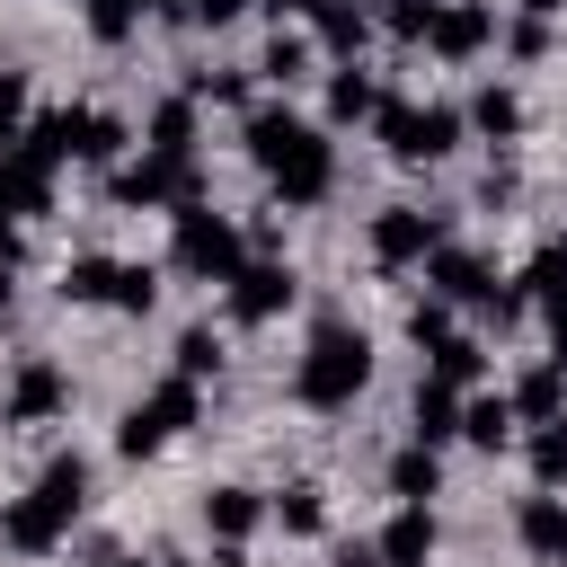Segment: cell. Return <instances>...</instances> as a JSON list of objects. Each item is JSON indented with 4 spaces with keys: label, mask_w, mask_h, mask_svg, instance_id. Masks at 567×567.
Returning a JSON list of instances; mask_svg holds the SVG:
<instances>
[{
    "label": "cell",
    "mask_w": 567,
    "mask_h": 567,
    "mask_svg": "<svg viewBox=\"0 0 567 567\" xmlns=\"http://www.w3.org/2000/svg\"><path fill=\"white\" fill-rule=\"evenodd\" d=\"M239 142H248V159L275 177L284 204H319V195L337 186V151H328V133L301 124V115H284V106H257Z\"/></svg>",
    "instance_id": "obj_1"
},
{
    "label": "cell",
    "mask_w": 567,
    "mask_h": 567,
    "mask_svg": "<svg viewBox=\"0 0 567 567\" xmlns=\"http://www.w3.org/2000/svg\"><path fill=\"white\" fill-rule=\"evenodd\" d=\"M372 381V337L346 328V319H319L301 363H292V399L301 408H354V390Z\"/></svg>",
    "instance_id": "obj_2"
},
{
    "label": "cell",
    "mask_w": 567,
    "mask_h": 567,
    "mask_svg": "<svg viewBox=\"0 0 567 567\" xmlns=\"http://www.w3.org/2000/svg\"><path fill=\"white\" fill-rule=\"evenodd\" d=\"M168 257H177V275H195V284H230V275L248 266V239H239L221 213L186 204V213H177V239H168Z\"/></svg>",
    "instance_id": "obj_3"
},
{
    "label": "cell",
    "mask_w": 567,
    "mask_h": 567,
    "mask_svg": "<svg viewBox=\"0 0 567 567\" xmlns=\"http://www.w3.org/2000/svg\"><path fill=\"white\" fill-rule=\"evenodd\" d=\"M461 106H408V97H381L372 106V133L390 142V159H443L452 142H461Z\"/></svg>",
    "instance_id": "obj_4"
},
{
    "label": "cell",
    "mask_w": 567,
    "mask_h": 567,
    "mask_svg": "<svg viewBox=\"0 0 567 567\" xmlns=\"http://www.w3.org/2000/svg\"><path fill=\"white\" fill-rule=\"evenodd\" d=\"M195 408H204V399H195V381H186V372H168V381H159L151 399H133V408H124L115 443H124V452L142 461V452H159L168 434H186V425H195Z\"/></svg>",
    "instance_id": "obj_5"
},
{
    "label": "cell",
    "mask_w": 567,
    "mask_h": 567,
    "mask_svg": "<svg viewBox=\"0 0 567 567\" xmlns=\"http://www.w3.org/2000/svg\"><path fill=\"white\" fill-rule=\"evenodd\" d=\"M106 195H115V204H142V213H151V204L186 213V204H204V168H195V159H151V151H142L133 168L106 177Z\"/></svg>",
    "instance_id": "obj_6"
},
{
    "label": "cell",
    "mask_w": 567,
    "mask_h": 567,
    "mask_svg": "<svg viewBox=\"0 0 567 567\" xmlns=\"http://www.w3.org/2000/svg\"><path fill=\"white\" fill-rule=\"evenodd\" d=\"M292 292H301V284H292V266L248 257V266L230 275V319H239V328H266V319H284V310H292Z\"/></svg>",
    "instance_id": "obj_7"
},
{
    "label": "cell",
    "mask_w": 567,
    "mask_h": 567,
    "mask_svg": "<svg viewBox=\"0 0 567 567\" xmlns=\"http://www.w3.org/2000/svg\"><path fill=\"white\" fill-rule=\"evenodd\" d=\"M62 408H71V372H62V363H44V354H27V363L9 372L0 416H9V425H44V416H62Z\"/></svg>",
    "instance_id": "obj_8"
},
{
    "label": "cell",
    "mask_w": 567,
    "mask_h": 567,
    "mask_svg": "<svg viewBox=\"0 0 567 567\" xmlns=\"http://www.w3.org/2000/svg\"><path fill=\"white\" fill-rule=\"evenodd\" d=\"M443 248V230H434V213H416V204H390L381 221H372V257L381 266H425Z\"/></svg>",
    "instance_id": "obj_9"
},
{
    "label": "cell",
    "mask_w": 567,
    "mask_h": 567,
    "mask_svg": "<svg viewBox=\"0 0 567 567\" xmlns=\"http://www.w3.org/2000/svg\"><path fill=\"white\" fill-rule=\"evenodd\" d=\"M425 284H434V301H470V310L496 301V275H487V257H470V248H434V257H425Z\"/></svg>",
    "instance_id": "obj_10"
},
{
    "label": "cell",
    "mask_w": 567,
    "mask_h": 567,
    "mask_svg": "<svg viewBox=\"0 0 567 567\" xmlns=\"http://www.w3.org/2000/svg\"><path fill=\"white\" fill-rule=\"evenodd\" d=\"M487 35H496V18H487L478 0H443V9H434V35H425V44H434L443 62H470V53L487 44Z\"/></svg>",
    "instance_id": "obj_11"
},
{
    "label": "cell",
    "mask_w": 567,
    "mask_h": 567,
    "mask_svg": "<svg viewBox=\"0 0 567 567\" xmlns=\"http://www.w3.org/2000/svg\"><path fill=\"white\" fill-rule=\"evenodd\" d=\"M514 532H523V549L532 558H549V567H567V496H523V514H514Z\"/></svg>",
    "instance_id": "obj_12"
},
{
    "label": "cell",
    "mask_w": 567,
    "mask_h": 567,
    "mask_svg": "<svg viewBox=\"0 0 567 567\" xmlns=\"http://www.w3.org/2000/svg\"><path fill=\"white\" fill-rule=\"evenodd\" d=\"M62 532H71V523H62V514H53V505H44L35 487H27V496H18L9 514H0V540H9V549H27V558H44V549H53Z\"/></svg>",
    "instance_id": "obj_13"
},
{
    "label": "cell",
    "mask_w": 567,
    "mask_h": 567,
    "mask_svg": "<svg viewBox=\"0 0 567 567\" xmlns=\"http://www.w3.org/2000/svg\"><path fill=\"white\" fill-rule=\"evenodd\" d=\"M372 549H381V567H425V558H434V514H425V505H399Z\"/></svg>",
    "instance_id": "obj_14"
},
{
    "label": "cell",
    "mask_w": 567,
    "mask_h": 567,
    "mask_svg": "<svg viewBox=\"0 0 567 567\" xmlns=\"http://www.w3.org/2000/svg\"><path fill=\"white\" fill-rule=\"evenodd\" d=\"M0 204L9 213H53V168L27 151H0Z\"/></svg>",
    "instance_id": "obj_15"
},
{
    "label": "cell",
    "mask_w": 567,
    "mask_h": 567,
    "mask_svg": "<svg viewBox=\"0 0 567 567\" xmlns=\"http://www.w3.org/2000/svg\"><path fill=\"white\" fill-rule=\"evenodd\" d=\"M443 434H461V390H443V381H416L408 443H443Z\"/></svg>",
    "instance_id": "obj_16"
},
{
    "label": "cell",
    "mask_w": 567,
    "mask_h": 567,
    "mask_svg": "<svg viewBox=\"0 0 567 567\" xmlns=\"http://www.w3.org/2000/svg\"><path fill=\"white\" fill-rule=\"evenodd\" d=\"M35 496H44V505H53L62 523H71V514L89 505V461H80V452H53V461L35 470Z\"/></svg>",
    "instance_id": "obj_17"
},
{
    "label": "cell",
    "mask_w": 567,
    "mask_h": 567,
    "mask_svg": "<svg viewBox=\"0 0 567 567\" xmlns=\"http://www.w3.org/2000/svg\"><path fill=\"white\" fill-rule=\"evenodd\" d=\"M443 487V461H434V443H408V452H390V496L399 505H425Z\"/></svg>",
    "instance_id": "obj_18"
},
{
    "label": "cell",
    "mask_w": 567,
    "mask_h": 567,
    "mask_svg": "<svg viewBox=\"0 0 567 567\" xmlns=\"http://www.w3.org/2000/svg\"><path fill=\"white\" fill-rule=\"evenodd\" d=\"M204 523H213L221 540H248V532L266 523V496H257V487H213V496H204Z\"/></svg>",
    "instance_id": "obj_19"
},
{
    "label": "cell",
    "mask_w": 567,
    "mask_h": 567,
    "mask_svg": "<svg viewBox=\"0 0 567 567\" xmlns=\"http://www.w3.org/2000/svg\"><path fill=\"white\" fill-rule=\"evenodd\" d=\"M151 159H195V97L151 106Z\"/></svg>",
    "instance_id": "obj_20"
},
{
    "label": "cell",
    "mask_w": 567,
    "mask_h": 567,
    "mask_svg": "<svg viewBox=\"0 0 567 567\" xmlns=\"http://www.w3.org/2000/svg\"><path fill=\"white\" fill-rule=\"evenodd\" d=\"M558 399H567V363H532V372L514 381V416H532V425H549Z\"/></svg>",
    "instance_id": "obj_21"
},
{
    "label": "cell",
    "mask_w": 567,
    "mask_h": 567,
    "mask_svg": "<svg viewBox=\"0 0 567 567\" xmlns=\"http://www.w3.org/2000/svg\"><path fill=\"white\" fill-rule=\"evenodd\" d=\"M461 115H470L487 142H514V133H523V97H514V89H496V80H487V89H478Z\"/></svg>",
    "instance_id": "obj_22"
},
{
    "label": "cell",
    "mask_w": 567,
    "mask_h": 567,
    "mask_svg": "<svg viewBox=\"0 0 567 567\" xmlns=\"http://www.w3.org/2000/svg\"><path fill=\"white\" fill-rule=\"evenodd\" d=\"M115 284H124L115 257H71V266H62V301H106V310H115Z\"/></svg>",
    "instance_id": "obj_23"
},
{
    "label": "cell",
    "mask_w": 567,
    "mask_h": 567,
    "mask_svg": "<svg viewBox=\"0 0 567 567\" xmlns=\"http://www.w3.org/2000/svg\"><path fill=\"white\" fill-rule=\"evenodd\" d=\"M461 434H470V443H487V452H496V443H514V399H505V390L461 399Z\"/></svg>",
    "instance_id": "obj_24"
},
{
    "label": "cell",
    "mask_w": 567,
    "mask_h": 567,
    "mask_svg": "<svg viewBox=\"0 0 567 567\" xmlns=\"http://www.w3.org/2000/svg\"><path fill=\"white\" fill-rule=\"evenodd\" d=\"M310 35H319L328 53H354V44H363V9H354V0H310Z\"/></svg>",
    "instance_id": "obj_25"
},
{
    "label": "cell",
    "mask_w": 567,
    "mask_h": 567,
    "mask_svg": "<svg viewBox=\"0 0 567 567\" xmlns=\"http://www.w3.org/2000/svg\"><path fill=\"white\" fill-rule=\"evenodd\" d=\"M372 106H381V89H372V80H363V71L346 62V71L328 80V124H363Z\"/></svg>",
    "instance_id": "obj_26"
},
{
    "label": "cell",
    "mask_w": 567,
    "mask_h": 567,
    "mask_svg": "<svg viewBox=\"0 0 567 567\" xmlns=\"http://www.w3.org/2000/svg\"><path fill=\"white\" fill-rule=\"evenodd\" d=\"M478 372H487V346H478V337H443V346H434V381H443V390H470Z\"/></svg>",
    "instance_id": "obj_27"
},
{
    "label": "cell",
    "mask_w": 567,
    "mask_h": 567,
    "mask_svg": "<svg viewBox=\"0 0 567 567\" xmlns=\"http://www.w3.org/2000/svg\"><path fill=\"white\" fill-rule=\"evenodd\" d=\"M514 292H523V301H540V310H549V301H567V248H540V257L523 266V284H514Z\"/></svg>",
    "instance_id": "obj_28"
},
{
    "label": "cell",
    "mask_w": 567,
    "mask_h": 567,
    "mask_svg": "<svg viewBox=\"0 0 567 567\" xmlns=\"http://www.w3.org/2000/svg\"><path fill=\"white\" fill-rule=\"evenodd\" d=\"M532 478H540V487H567V416H549V425L532 434Z\"/></svg>",
    "instance_id": "obj_29"
},
{
    "label": "cell",
    "mask_w": 567,
    "mask_h": 567,
    "mask_svg": "<svg viewBox=\"0 0 567 567\" xmlns=\"http://www.w3.org/2000/svg\"><path fill=\"white\" fill-rule=\"evenodd\" d=\"M257 71H266V80H301V71H310V35H292V27H275V44L257 53Z\"/></svg>",
    "instance_id": "obj_30"
},
{
    "label": "cell",
    "mask_w": 567,
    "mask_h": 567,
    "mask_svg": "<svg viewBox=\"0 0 567 567\" xmlns=\"http://www.w3.org/2000/svg\"><path fill=\"white\" fill-rule=\"evenodd\" d=\"M275 514H284V532H301V540H310V532H328V496H319V487H284V496H275Z\"/></svg>",
    "instance_id": "obj_31"
},
{
    "label": "cell",
    "mask_w": 567,
    "mask_h": 567,
    "mask_svg": "<svg viewBox=\"0 0 567 567\" xmlns=\"http://www.w3.org/2000/svg\"><path fill=\"white\" fill-rule=\"evenodd\" d=\"M434 9H443V0H381V27H390L399 44H425V35H434Z\"/></svg>",
    "instance_id": "obj_32"
},
{
    "label": "cell",
    "mask_w": 567,
    "mask_h": 567,
    "mask_svg": "<svg viewBox=\"0 0 567 567\" xmlns=\"http://www.w3.org/2000/svg\"><path fill=\"white\" fill-rule=\"evenodd\" d=\"M177 372H186V381L221 372V337H213V328H186V337H177Z\"/></svg>",
    "instance_id": "obj_33"
},
{
    "label": "cell",
    "mask_w": 567,
    "mask_h": 567,
    "mask_svg": "<svg viewBox=\"0 0 567 567\" xmlns=\"http://www.w3.org/2000/svg\"><path fill=\"white\" fill-rule=\"evenodd\" d=\"M27 124H35V115H27V71H0V151H9Z\"/></svg>",
    "instance_id": "obj_34"
},
{
    "label": "cell",
    "mask_w": 567,
    "mask_h": 567,
    "mask_svg": "<svg viewBox=\"0 0 567 567\" xmlns=\"http://www.w3.org/2000/svg\"><path fill=\"white\" fill-rule=\"evenodd\" d=\"M133 18H142L133 0H89V35H97V44H124V35H133Z\"/></svg>",
    "instance_id": "obj_35"
},
{
    "label": "cell",
    "mask_w": 567,
    "mask_h": 567,
    "mask_svg": "<svg viewBox=\"0 0 567 567\" xmlns=\"http://www.w3.org/2000/svg\"><path fill=\"white\" fill-rule=\"evenodd\" d=\"M151 301H159V275H151V266H124V284H115V310H133V319H142Z\"/></svg>",
    "instance_id": "obj_36"
},
{
    "label": "cell",
    "mask_w": 567,
    "mask_h": 567,
    "mask_svg": "<svg viewBox=\"0 0 567 567\" xmlns=\"http://www.w3.org/2000/svg\"><path fill=\"white\" fill-rule=\"evenodd\" d=\"M408 337H416V346L434 354V346L452 337V310H443V301H416V310H408Z\"/></svg>",
    "instance_id": "obj_37"
},
{
    "label": "cell",
    "mask_w": 567,
    "mask_h": 567,
    "mask_svg": "<svg viewBox=\"0 0 567 567\" xmlns=\"http://www.w3.org/2000/svg\"><path fill=\"white\" fill-rule=\"evenodd\" d=\"M186 97H221V106H239V97H248V80H239V71H195V80H186Z\"/></svg>",
    "instance_id": "obj_38"
},
{
    "label": "cell",
    "mask_w": 567,
    "mask_h": 567,
    "mask_svg": "<svg viewBox=\"0 0 567 567\" xmlns=\"http://www.w3.org/2000/svg\"><path fill=\"white\" fill-rule=\"evenodd\" d=\"M124 151V124L115 115H89V142H80V159H115Z\"/></svg>",
    "instance_id": "obj_39"
},
{
    "label": "cell",
    "mask_w": 567,
    "mask_h": 567,
    "mask_svg": "<svg viewBox=\"0 0 567 567\" xmlns=\"http://www.w3.org/2000/svg\"><path fill=\"white\" fill-rule=\"evenodd\" d=\"M505 53H523V62L549 53V27H540V18H514V27H505Z\"/></svg>",
    "instance_id": "obj_40"
},
{
    "label": "cell",
    "mask_w": 567,
    "mask_h": 567,
    "mask_svg": "<svg viewBox=\"0 0 567 567\" xmlns=\"http://www.w3.org/2000/svg\"><path fill=\"white\" fill-rule=\"evenodd\" d=\"M248 0H186V18H204V27H230Z\"/></svg>",
    "instance_id": "obj_41"
},
{
    "label": "cell",
    "mask_w": 567,
    "mask_h": 567,
    "mask_svg": "<svg viewBox=\"0 0 567 567\" xmlns=\"http://www.w3.org/2000/svg\"><path fill=\"white\" fill-rule=\"evenodd\" d=\"M328 567H381V549H372V540H337V558H328Z\"/></svg>",
    "instance_id": "obj_42"
},
{
    "label": "cell",
    "mask_w": 567,
    "mask_h": 567,
    "mask_svg": "<svg viewBox=\"0 0 567 567\" xmlns=\"http://www.w3.org/2000/svg\"><path fill=\"white\" fill-rule=\"evenodd\" d=\"M540 319H549V363H567V301H549Z\"/></svg>",
    "instance_id": "obj_43"
},
{
    "label": "cell",
    "mask_w": 567,
    "mask_h": 567,
    "mask_svg": "<svg viewBox=\"0 0 567 567\" xmlns=\"http://www.w3.org/2000/svg\"><path fill=\"white\" fill-rule=\"evenodd\" d=\"M0 266H18V213L0 204Z\"/></svg>",
    "instance_id": "obj_44"
},
{
    "label": "cell",
    "mask_w": 567,
    "mask_h": 567,
    "mask_svg": "<svg viewBox=\"0 0 567 567\" xmlns=\"http://www.w3.org/2000/svg\"><path fill=\"white\" fill-rule=\"evenodd\" d=\"M133 9H159V18H186V0H133Z\"/></svg>",
    "instance_id": "obj_45"
},
{
    "label": "cell",
    "mask_w": 567,
    "mask_h": 567,
    "mask_svg": "<svg viewBox=\"0 0 567 567\" xmlns=\"http://www.w3.org/2000/svg\"><path fill=\"white\" fill-rule=\"evenodd\" d=\"M9 301H18V284H9V266H0V319H9Z\"/></svg>",
    "instance_id": "obj_46"
},
{
    "label": "cell",
    "mask_w": 567,
    "mask_h": 567,
    "mask_svg": "<svg viewBox=\"0 0 567 567\" xmlns=\"http://www.w3.org/2000/svg\"><path fill=\"white\" fill-rule=\"evenodd\" d=\"M549 9H567V0H523V18H549Z\"/></svg>",
    "instance_id": "obj_47"
},
{
    "label": "cell",
    "mask_w": 567,
    "mask_h": 567,
    "mask_svg": "<svg viewBox=\"0 0 567 567\" xmlns=\"http://www.w3.org/2000/svg\"><path fill=\"white\" fill-rule=\"evenodd\" d=\"M266 9H275V18H292V9H310V0H266Z\"/></svg>",
    "instance_id": "obj_48"
},
{
    "label": "cell",
    "mask_w": 567,
    "mask_h": 567,
    "mask_svg": "<svg viewBox=\"0 0 567 567\" xmlns=\"http://www.w3.org/2000/svg\"><path fill=\"white\" fill-rule=\"evenodd\" d=\"M97 567H142V558H124V549H106V558H97Z\"/></svg>",
    "instance_id": "obj_49"
},
{
    "label": "cell",
    "mask_w": 567,
    "mask_h": 567,
    "mask_svg": "<svg viewBox=\"0 0 567 567\" xmlns=\"http://www.w3.org/2000/svg\"><path fill=\"white\" fill-rule=\"evenodd\" d=\"M159 567H186V558H159Z\"/></svg>",
    "instance_id": "obj_50"
},
{
    "label": "cell",
    "mask_w": 567,
    "mask_h": 567,
    "mask_svg": "<svg viewBox=\"0 0 567 567\" xmlns=\"http://www.w3.org/2000/svg\"><path fill=\"white\" fill-rule=\"evenodd\" d=\"M354 9H372V0H354Z\"/></svg>",
    "instance_id": "obj_51"
}]
</instances>
